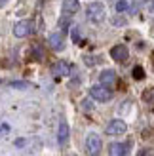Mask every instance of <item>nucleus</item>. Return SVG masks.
Instances as JSON below:
<instances>
[{
	"instance_id": "0eeeda50",
	"label": "nucleus",
	"mask_w": 154,
	"mask_h": 156,
	"mask_svg": "<svg viewBox=\"0 0 154 156\" xmlns=\"http://www.w3.org/2000/svg\"><path fill=\"white\" fill-rule=\"evenodd\" d=\"M51 74L53 76H68L71 74V65H68L67 61H57V63H53V67H51Z\"/></svg>"
},
{
	"instance_id": "f257e3e1",
	"label": "nucleus",
	"mask_w": 154,
	"mask_h": 156,
	"mask_svg": "<svg viewBox=\"0 0 154 156\" xmlns=\"http://www.w3.org/2000/svg\"><path fill=\"white\" fill-rule=\"evenodd\" d=\"M86 17H88V21L95 23V25L103 23V21H105V17H107L105 4H103V2H91V4L86 8Z\"/></svg>"
},
{
	"instance_id": "aec40b11",
	"label": "nucleus",
	"mask_w": 154,
	"mask_h": 156,
	"mask_svg": "<svg viewBox=\"0 0 154 156\" xmlns=\"http://www.w3.org/2000/svg\"><path fill=\"white\" fill-rule=\"evenodd\" d=\"M145 101H154V91H149V93H145Z\"/></svg>"
},
{
	"instance_id": "2eb2a0df",
	"label": "nucleus",
	"mask_w": 154,
	"mask_h": 156,
	"mask_svg": "<svg viewBox=\"0 0 154 156\" xmlns=\"http://www.w3.org/2000/svg\"><path fill=\"white\" fill-rule=\"evenodd\" d=\"M10 86H12V88H19V90H27L29 88V82H12Z\"/></svg>"
},
{
	"instance_id": "6ab92c4d",
	"label": "nucleus",
	"mask_w": 154,
	"mask_h": 156,
	"mask_svg": "<svg viewBox=\"0 0 154 156\" xmlns=\"http://www.w3.org/2000/svg\"><path fill=\"white\" fill-rule=\"evenodd\" d=\"M72 40H74L76 44H78V42H80V33H78V29H76V27L72 29Z\"/></svg>"
},
{
	"instance_id": "f8f14e48",
	"label": "nucleus",
	"mask_w": 154,
	"mask_h": 156,
	"mask_svg": "<svg viewBox=\"0 0 154 156\" xmlns=\"http://www.w3.org/2000/svg\"><path fill=\"white\" fill-rule=\"evenodd\" d=\"M67 139H68V124L65 120H61L59 122V131H57V141H59V145H65Z\"/></svg>"
},
{
	"instance_id": "423d86ee",
	"label": "nucleus",
	"mask_w": 154,
	"mask_h": 156,
	"mask_svg": "<svg viewBox=\"0 0 154 156\" xmlns=\"http://www.w3.org/2000/svg\"><path fill=\"white\" fill-rule=\"evenodd\" d=\"M128 48L124 44H116L114 48H110V57L116 61V63H124V61L128 59Z\"/></svg>"
},
{
	"instance_id": "39448f33",
	"label": "nucleus",
	"mask_w": 154,
	"mask_h": 156,
	"mask_svg": "<svg viewBox=\"0 0 154 156\" xmlns=\"http://www.w3.org/2000/svg\"><path fill=\"white\" fill-rule=\"evenodd\" d=\"M30 33H33V23L27 21V19L17 21V23L13 25V34L17 36V38H25V36H29Z\"/></svg>"
},
{
	"instance_id": "dca6fc26",
	"label": "nucleus",
	"mask_w": 154,
	"mask_h": 156,
	"mask_svg": "<svg viewBox=\"0 0 154 156\" xmlns=\"http://www.w3.org/2000/svg\"><path fill=\"white\" fill-rule=\"evenodd\" d=\"M112 25L114 27H122V25H126V19L124 17H114L112 19Z\"/></svg>"
},
{
	"instance_id": "412c9836",
	"label": "nucleus",
	"mask_w": 154,
	"mask_h": 156,
	"mask_svg": "<svg viewBox=\"0 0 154 156\" xmlns=\"http://www.w3.org/2000/svg\"><path fill=\"white\" fill-rule=\"evenodd\" d=\"M84 61H86L88 65H93L95 63V57H84Z\"/></svg>"
},
{
	"instance_id": "9d476101",
	"label": "nucleus",
	"mask_w": 154,
	"mask_h": 156,
	"mask_svg": "<svg viewBox=\"0 0 154 156\" xmlns=\"http://www.w3.org/2000/svg\"><path fill=\"white\" fill-rule=\"evenodd\" d=\"M80 10L78 0H63V13L65 15H74Z\"/></svg>"
},
{
	"instance_id": "4468645a",
	"label": "nucleus",
	"mask_w": 154,
	"mask_h": 156,
	"mask_svg": "<svg viewBox=\"0 0 154 156\" xmlns=\"http://www.w3.org/2000/svg\"><path fill=\"white\" fill-rule=\"evenodd\" d=\"M128 6H129L128 0H118V2H116V12H124Z\"/></svg>"
},
{
	"instance_id": "5701e85b",
	"label": "nucleus",
	"mask_w": 154,
	"mask_h": 156,
	"mask_svg": "<svg viewBox=\"0 0 154 156\" xmlns=\"http://www.w3.org/2000/svg\"><path fill=\"white\" fill-rule=\"evenodd\" d=\"M6 4H8V0H0V8H4Z\"/></svg>"
},
{
	"instance_id": "f3484780",
	"label": "nucleus",
	"mask_w": 154,
	"mask_h": 156,
	"mask_svg": "<svg viewBox=\"0 0 154 156\" xmlns=\"http://www.w3.org/2000/svg\"><path fill=\"white\" fill-rule=\"evenodd\" d=\"M145 6H147V12L154 15V0H147V4H145Z\"/></svg>"
},
{
	"instance_id": "f03ea898",
	"label": "nucleus",
	"mask_w": 154,
	"mask_h": 156,
	"mask_svg": "<svg viewBox=\"0 0 154 156\" xmlns=\"http://www.w3.org/2000/svg\"><path fill=\"white\" fill-rule=\"evenodd\" d=\"M89 95L93 97L95 101H99V103H109V101L112 99V91L107 88V86H93V88H89Z\"/></svg>"
},
{
	"instance_id": "7ed1b4c3",
	"label": "nucleus",
	"mask_w": 154,
	"mask_h": 156,
	"mask_svg": "<svg viewBox=\"0 0 154 156\" xmlns=\"http://www.w3.org/2000/svg\"><path fill=\"white\" fill-rule=\"evenodd\" d=\"M101 137H99L97 133H88L86 137V149L89 152V156H99V152H101Z\"/></svg>"
},
{
	"instance_id": "4be33fe9",
	"label": "nucleus",
	"mask_w": 154,
	"mask_h": 156,
	"mask_svg": "<svg viewBox=\"0 0 154 156\" xmlns=\"http://www.w3.org/2000/svg\"><path fill=\"white\" fill-rule=\"evenodd\" d=\"M139 156H152V152L145 149V151H141V152H139Z\"/></svg>"
},
{
	"instance_id": "20e7f679",
	"label": "nucleus",
	"mask_w": 154,
	"mask_h": 156,
	"mask_svg": "<svg viewBox=\"0 0 154 156\" xmlns=\"http://www.w3.org/2000/svg\"><path fill=\"white\" fill-rule=\"evenodd\" d=\"M128 129V124L120 118H114L109 122V126H107V135H124Z\"/></svg>"
},
{
	"instance_id": "a211bd4d",
	"label": "nucleus",
	"mask_w": 154,
	"mask_h": 156,
	"mask_svg": "<svg viewBox=\"0 0 154 156\" xmlns=\"http://www.w3.org/2000/svg\"><path fill=\"white\" fill-rule=\"evenodd\" d=\"M8 131H10V126H8V124H0V137L6 135Z\"/></svg>"
},
{
	"instance_id": "6e6552de",
	"label": "nucleus",
	"mask_w": 154,
	"mask_h": 156,
	"mask_svg": "<svg viewBox=\"0 0 154 156\" xmlns=\"http://www.w3.org/2000/svg\"><path fill=\"white\" fill-rule=\"evenodd\" d=\"M99 82H101V86L112 88V86L116 84V73L110 71V69H107V71H103L101 74H99Z\"/></svg>"
},
{
	"instance_id": "ddd939ff",
	"label": "nucleus",
	"mask_w": 154,
	"mask_h": 156,
	"mask_svg": "<svg viewBox=\"0 0 154 156\" xmlns=\"http://www.w3.org/2000/svg\"><path fill=\"white\" fill-rule=\"evenodd\" d=\"M133 78H135V80H143V78H145L143 67H135V69H133Z\"/></svg>"
},
{
	"instance_id": "1a4fd4ad",
	"label": "nucleus",
	"mask_w": 154,
	"mask_h": 156,
	"mask_svg": "<svg viewBox=\"0 0 154 156\" xmlns=\"http://www.w3.org/2000/svg\"><path fill=\"white\" fill-rule=\"evenodd\" d=\"M48 42H50V48H53L55 51H61L65 48V38L61 33H51L48 36Z\"/></svg>"
},
{
	"instance_id": "9b49d317",
	"label": "nucleus",
	"mask_w": 154,
	"mask_h": 156,
	"mask_svg": "<svg viewBox=\"0 0 154 156\" xmlns=\"http://www.w3.org/2000/svg\"><path fill=\"white\" fill-rule=\"evenodd\" d=\"M128 145L126 143H112L109 147V156H126Z\"/></svg>"
}]
</instances>
